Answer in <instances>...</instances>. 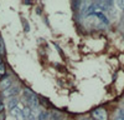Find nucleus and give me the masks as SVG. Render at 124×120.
<instances>
[{
  "instance_id": "1",
  "label": "nucleus",
  "mask_w": 124,
  "mask_h": 120,
  "mask_svg": "<svg viewBox=\"0 0 124 120\" xmlns=\"http://www.w3.org/2000/svg\"><path fill=\"white\" fill-rule=\"evenodd\" d=\"M24 95H25V98H26V101H27L29 106L32 108V109H36L37 105H39V99H37V96H36L32 91H30L29 89H25V90H24Z\"/></svg>"
},
{
  "instance_id": "2",
  "label": "nucleus",
  "mask_w": 124,
  "mask_h": 120,
  "mask_svg": "<svg viewBox=\"0 0 124 120\" xmlns=\"http://www.w3.org/2000/svg\"><path fill=\"white\" fill-rule=\"evenodd\" d=\"M92 116L94 120H108V113L106 109L97 108L92 111Z\"/></svg>"
},
{
  "instance_id": "3",
  "label": "nucleus",
  "mask_w": 124,
  "mask_h": 120,
  "mask_svg": "<svg viewBox=\"0 0 124 120\" xmlns=\"http://www.w3.org/2000/svg\"><path fill=\"white\" fill-rule=\"evenodd\" d=\"M20 93V88L19 86H10L5 90H3V96L5 98H14Z\"/></svg>"
},
{
  "instance_id": "4",
  "label": "nucleus",
  "mask_w": 124,
  "mask_h": 120,
  "mask_svg": "<svg viewBox=\"0 0 124 120\" xmlns=\"http://www.w3.org/2000/svg\"><path fill=\"white\" fill-rule=\"evenodd\" d=\"M10 113H11V115H13L14 118H16L17 120H24V119H25V118H24V115H23V111H21V109H19L17 106L10 110Z\"/></svg>"
},
{
  "instance_id": "5",
  "label": "nucleus",
  "mask_w": 124,
  "mask_h": 120,
  "mask_svg": "<svg viewBox=\"0 0 124 120\" xmlns=\"http://www.w3.org/2000/svg\"><path fill=\"white\" fill-rule=\"evenodd\" d=\"M10 85H11V80H10L9 78H8V79H3V80H0V89L5 90V89L10 88Z\"/></svg>"
},
{
  "instance_id": "6",
  "label": "nucleus",
  "mask_w": 124,
  "mask_h": 120,
  "mask_svg": "<svg viewBox=\"0 0 124 120\" xmlns=\"http://www.w3.org/2000/svg\"><path fill=\"white\" fill-rule=\"evenodd\" d=\"M19 105V100L17 99H15V98H10L9 99V103H8V108L11 110V109H14V108H16Z\"/></svg>"
},
{
  "instance_id": "7",
  "label": "nucleus",
  "mask_w": 124,
  "mask_h": 120,
  "mask_svg": "<svg viewBox=\"0 0 124 120\" xmlns=\"http://www.w3.org/2000/svg\"><path fill=\"white\" fill-rule=\"evenodd\" d=\"M21 111H23V115H24V118L25 119H27L31 114H32V109H31L30 106H26V108H24L23 110H21Z\"/></svg>"
},
{
  "instance_id": "8",
  "label": "nucleus",
  "mask_w": 124,
  "mask_h": 120,
  "mask_svg": "<svg viewBox=\"0 0 124 120\" xmlns=\"http://www.w3.org/2000/svg\"><path fill=\"white\" fill-rule=\"evenodd\" d=\"M96 15H97L98 18H101V20H102V21L104 23V24H109V21H108V19H107V18H106L104 15H103L102 13H99V11H98V13H96Z\"/></svg>"
},
{
  "instance_id": "9",
  "label": "nucleus",
  "mask_w": 124,
  "mask_h": 120,
  "mask_svg": "<svg viewBox=\"0 0 124 120\" xmlns=\"http://www.w3.org/2000/svg\"><path fill=\"white\" fill-rule=\"evenodd\" d=\"M5 73H6V66L4 64H1V65H0V76L5 75Z\"/></svg>"
},
{
  "instance_id": "10",
  "label": "nucleus",
  "mask_w": 124,
  "mask_h": 120,
  "mask_svg": "<svg viewBox=\"0 0 124 120\" xmlns=\"http://www.w3.org/2000/svg\"><path fill=\"white\" fill-rule=\"evenodd\" d=\"M47 118H48V115H47V113H41L40 114V116H39V120H47Z\"/></svg>"
},
{
  "instance_id": "11",
  "label": "nucleus",
  "mask_w": 124,
  "mask_h": 120,
  "mask_svg": "<svg viewBox=\"0 0 124 120\" xmlns=\"http://www.w3.org/2000/svg\"><path fill=\"white\" fill-rule=\"evenodd\" d=\"M5 53V50H4V44L1 43V44H0V55H3Z\"/></svg>"
},
{
  "instance_id": "12",
  "label": "nucleus",
  "mask_w": 124,
  "mask_h": 120,
  "mask_svg": "<svg viewBox=\"0 0 124 120\" xmlns=\"http://www.w3.org/2000/svg\"><path fill=\"white\" fill-rule=\"evenodd\" d=\"M118 115L124 116V109H119V110H118Z\"/></svg>"
},
{
  "instance_id": "13",
  "label": "nucleus",
  "mask_w": 124,
  "mask_h": 120,
  "mask_svg": "<svg viewBox=\"0 0 124 120\" xmlns=\"http://www.w3.org/2000/svg\"><path fill=\"white\" fill-rule=\"evenodd\" d=\"M3 110H4V104H3V101H1V100H0V113H1Z\"/></svg>"
},
{
  "instance_id": "14",
  "label": "nucleus",
  "mask_w": 124,
  "mask_h": 120,
  "mask_svg": "<svg viewBox=\"0 0 124 120\" xmlns=\"http://www.w3.org/2000/svg\"><path fill=\"white\" fill-rule=\"evenodd\" d=\"M114 120H124V116H120V115H117Z\"/></svg>"
},
{
  "instance_id": "15",
  "label": "nucleus",
  "mask_w": 124,
  "mask_h": 120,
  "mask_svg": "<svg viewBox=\"0 0 124 120\" xmlns=\"http://www.w3.org/2000/svg\"><path fill=\"white\" fill-rule=\"evenodd\" d=\"M3 64V61H1V56H0V65H1Z\"/></svg>"
},
{
  "instance_id": "16",
  "label": "nucleus",
  "mask_w": 124,
  "mask_h": 120,
  "mask_svg": "<svg viewBox=\"0 0 124 120\" xmlns=\"http://www.w3.org/2000/svg\"><path fill=\"white\" fill-rule=\"evenodd\" d=\"M82 120H86V119H82Z\"/></svg>"
},
{
  "instance_id": "17",
  "label": "nucleus",
  "mask_w": 124,
  "mask_h": 120,
  "mask_svg": "<svg viewBox=\"0 0 124 120\" xmlns=\"http://www.w3.org/2000/svg\"><path fill=\"white\" fill-rule=\"evenodd\" d=\"M0 78H1V76H0ZM0 80H1V79H0Z\"/></svg>"
},
{
  "instance_id": "18",
  "label": "nucleus",
  "mask_w": 124,
  "mask_h": 120,
  "mask_svg": "<svg viewBox=\"0 0 124 120\" xmlns=\"http://www.w3.org/2000/svg\"><path fill=\"white\" fill-rule=\"evenodd\" d=\"M0 44H1V41H0Z\"/></svg>"
},
{
  "instance_id": "19",
  "label": "nucleus",
  "mask_w": 124,
  "mask_h": 120,
  "mask_svg": "<svg viewBox=\"0 0 124 120\" xmlns=\"http://www.w3.org/2000/svg\"><path fill=\"white\" fill-rule=\"evenodd\" d=\"M93 120H94V119H93Z\"/></svg>"
}]
</instances>
